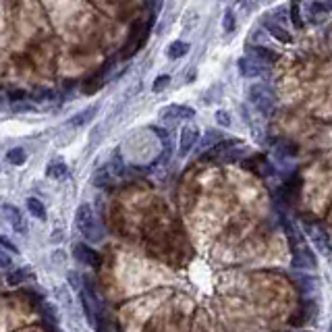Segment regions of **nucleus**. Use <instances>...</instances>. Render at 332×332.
<instances>
[{
  "label": "nucleus",
  "instance_id": "obj_30",
  "mask_svg": "<svg viewBox=\"0 0 332 332\" xmlns=\"http://www.w3.org/2000/svg\"><path fill=\"white\" fill-rule=\"evenodd\" d=\"M0 247H5V249L11 251V253H19V247H17L13 241H9L5 235H0Z\"/></svg>",
  "mask_w": 332,
  "mask_h": 332
},
{
  "label": "nucleus",
  "instance_id": "obj_9",
  "mask_svg": "<svg viewBox=\"0 0 332 332\" xmlns=\"http://www.w3.org/2000/svg\"><path fill=\"white\" fill-rule=\"evenodd\" d=\"M262 27H264V31H268L274 40H279V42H283V44H291V42H293L291 31H287V27H283L281 21L272 19L270 15H264V17H262Z\"/></svg>",
  "mask_w": 332,
  "mask_h": 332
},
{
  "label": "nucleus",
  "instance_id": "obj_27",
  "mask_svg": "<svg viewBox=\"0 0 332 332\" xmlns=\"http://www.w3.org/2000/svg\"><path fill=\"white\" fill-rule=\"evenodd\" d=\"M67 281H69V285H71V289H73V291H77V293H79V291L83 289V276H81L79 272H73V270H71V272H67Z\"/></svg>",
  "mask_w": 332,
  "mask_h": 332
},
{
  "label": "nucleus",
  "instance_id": "obj_24",
  "mask_svg": "<svg viewBox=\"0 0 332 332\" xmlns=\"http://www.w3.org/2000/svg\"><path fill=\"white\" fill-rule=\"evenodd\" d=\"M237 7L243 15H253L260 9V0H237Z\"/></svg>",
  "mask_w": 332,
  "mask_h": 332
},
{
  "label": "nucleus",
  "instance_id": "obj_6",
  "mask_svg": "<svg viewBox=\"0 0 332 332\" xmlns=\"http://www.w3.org/2000/svg\"><path fill=\"white\" fill-rule=\"evenodd\" d=\"M291 266L293 268H303V270H313L318 266V257L316 253L305 245V243H299L295 249H293V260H291Z\"/></svg>",
  "mask_w": 332,
  "mask_h": 332
},
{
  "label": "nucleus",
  "instance_id": "obj_34",
  "mask_svg": "<svg viewBox=\"0 0 332 332\" xmlns=\"http://www.w3.org/2000/svg\"><path fill=\"white\" fill-rule=\"evenodd\" d=\"M3 104H5V96L0 94V108H3Z\"/></svg>",
  "mask_w": 332,
  "mask_h": 332
},
{
  "label": "nucleus",
  "instance_id": "obj_19",
  "mask_svg": "<svg viewBox=\"0 0 332 332\" xmlns=\"http://www.w3.org/2000/svg\"><path fill=\"white\" fill-rule=\"evenodd\" d=\"M239 143H241L239 139H223V141H218V143H216V145L212 147V152H214L212 156H214V158L218 160V158L223 156L225 152H229L231 147H235V145H239Z\"/></svg>",
  "mask_w": 332,
  "mask_h": 332
},
{
  "label": "nucleus",
  "instance_id": "obj_23",
  "mask_svg": "<svg viewBox=\"0 0 332 332\" xmlns=\"http://www.w3.org/2000/svg\"><path fill=\"white\" fill-rule=\"evenodd\" d=\"M11 110H13V113H35V104L33 102H27V100H17V102H13L11 104Z\"/></svg>",
  "mask_w": 332,
  "mask_h": 332
},
{
  "label": "nucleus",
  "instance_id": "obj_32",
  "mask_svg": "<svg viewBox=\"0 0 332 332\" xmlns=\"http://www.w3.org/2000/svg\"><path fill=\"white\" fill-rule=\"evenodd\" d=\"M9 98H11V102H17V100H27L29 94L23 89H13V91H9Z\"/></svg>",
  "mask_w": 332,
  "mask_h": 332
},
{
  "label": "nucleus",
  "instance_id": "obj_35",
  "mask_svg": "<svg viewBox=\"0 0 332 332\" xmlns=\"http://www.w3.org/2000/svg\"><path fill=\"white\" fill-rule=\"evenodd\" d=\"M328 330H330V332H332V322H330V324H328Z\"/></svg>",
  "mask_w": 332,
  "mask_h": 332
},
{
  "label": "nucleus",
  "instance_id": "obj_31",
  "mask_svg": "<svg viewBox=\"0 0 332 332\" xmlns=\"http://www.w3.org/2000/svg\"><path fill=\"white\" fill-rule=\"evenodd\" d=\"M0 268H13V260L7 255L5 247H0Z\"/></svg>",
  "mask_w": 332,
  "mask_h": 332
},
{
  "label": "nucleus",
  "instance_id": "obj_10",
  "mask_svg": "<svg viewBox=\"0 0 332 332\" xmlns=\"http://www.w3.org/2000/svg\"><path fill=\"white\" fill-rule=\"evenodd\" d=\"M0 212L5 214V218L9 220V225L13 227V231H17L19 235H25L27 233V223H25V218L21 214V210L13 204H3L0 206Z\"/></svg>",
  "mask_w": 332,
  "mask_h": 332
},
{
  "label": "nucleus",
  "instance_id": "obj_7",
  "mask_svg": "<svg viewBox=\"0 0 332 332\" xmlns=\"http://www.w3.org/2000/svg\"><path fill=\"white\" fill-rule=\"evenodd\" d=\"M73 255H75V260H77L79 264H83V266H89V268H100V266H102L100 253H98L94 247H89L87 243H75V245H73Z\"/></svg>",
  "mask_w": 332,
  "mask_h": 332
},
{
  "label": "nucleus",
  "instance_id": "obj_29",
  "mask_svg": "<svg viewBox=\"0 0 332 332\" xmlns=\"http://www.w3.org/2000/svg\"><path fill=\"white\" fill-rule=\"evenodd\" d=\"M108 183H110V175H108L106 169H102V171L94 177V185H96V187H106Z\"/></svg>",
  "mask_w": 332,
  "mask_h": 332
},
{
  "label": "nucleus",
  "instance_id": "obj_17",
  "mask_svg": "<svg viewBox=\"0 0 332 332\" xmlns=\"http://www.w3.org/2000/svg\"><path fill=\"white\" fill-rule=\"evenodd\" d=\"M46 177L50 179H67L69 177V166L65 162H52L46 169Z\"/></svg>",
  "mask_w": 332,
  "mask_h": 332
},
{
  "label": "nucleus",
  "instance_id": "obj_28",
  "mask_svg": "<svg viewBox=\"0 0 332 332\" xmlns=\"http://www.w3.org/2000/svg\"><path fill=\"white\" fill-rule=\"evenodd\" d=\"M42 318L46 320V322H54V324H57L59 322V316H57V307H54V305H50V303H44L42 305Z\"/></svg>",
  "mask_w": 332,
  "mask_h": 332
},
{
  "label": "nucleus",
  "instance_id": "obj_18",
  "mask_svg": "<svg viewBox=\"0 0 332 332\" xmlns=\"http://www.w3.org/2000/svg\"><path fill=\"white\" fill-rule=\"evenodd\" d=\"M27 210H29V214H31L33 218L42 220V223H46V220H48L46 208H44V204H42L38 197H27Z\"/></svg>",
  "mask_w": 332,
  "mask_h": 332
},
{
  "label": "nucleus",
  "instance_id": "obj_15",
  "mask_svg": "<svg viewBox=\"0 0 332 332\" xmlns=\"http://www.w3.org/2000/svg\"><path fill=\"white\" fill-rule=\"evenodd\" d=\"M187 52H189V44L183 42V40H175V42L169 44V48H166V57H169L171 61H179Z\"/></svg>",
  "mask_w": 332,
  "mask_h": 332
},
{
  "label": "nucleus",
  "instance_id": "obj_3",
  "mask_svg": "<svg viewBox=\"0 0 332 332\" xmlns=\"http://www.w3.org/2000/svg\"><path fill=\"white\" fill-rule=\"evenodd\" d=\"M303 229L309 235V241L316 247V251H320V255L328 257L332 253V241H330L328 231L320 223H303Z\"/></svg>",
  "mask_w": 332,
  "mask_h": 332
},
{
  "label": "nucleus",
  "instance_id": "obj_4",
  "mask_svg": "<svg viewBox=\"0 0 332 332\" xmlns=\"http://www.w3.org/2000/svg\"><path fill=\"white\" fill-rule=\"evenodd\" d=\"M158 117H160L166 125H169V123L175 125V123H179V121H191V119H195V108L185 106V104H169V106L160 108Z\"/></svg>",
  "mask_w": 332,
  "mask_h": 332
},
{
  "label": "nucleus",
  "instance_id": "obj_11",
  "mask_svg": "<svg viewBox=\"0 0 332 332\" xmlns=\"http://www.w3.org/2000/svg\"><path fill=\"white\" fill-rule=\"evenodd\" d=\"M295 283L303 291V295H313L320 289V279H318V276H313V274H305V272L303 274H295Z\"/></svg>",
  "mask_w": 332,
  "mask_h": 332
},
{
  "label": "nucleus",
  "instance_id": "obj_13",
  "mask_svg": "<svg viewBox=\"0 0 332 332\" xmlns=\"http://www.w3.org/2000/svg\"><path fill=\"white\" fill-rule=\"evenodd\" d=\"M225 139V133H223V127H210V129H206L204 131V139H201V143H199V152H208V150H212L218 141H223Z\"/></svg>",
  "mask_w": 332,
  "mask_h": 332
},
{
  "label": "nucleus",
  "instance_id": "obj_1",
  "mask_svg": "<svg viewBox=\"0 0 332 332\" xmlns=\"http://www.w3.org/2000/svg\"><path fill=\"white\" fill-rule=\"evenodd\" d=\"M75 225L79 229V233L89 241V243H100L104 239V229L98 223V218L91 210L89 204H81L75 212Z\"/></svg>",
  "mask_w": 332,
  "mask_h": 332
},
{
  "label": "nucleus",
  "instance_id": "obj_36",
  "mask_svg": "<svg viewBox=\"0 0 332 332\" xmlns=\"http://www.w3.org/2000/svg\"><path fill=\"white\" fill-rule=\"evenodd\" d=\"M264 3H274V0H264Z\"/></svg>",
  "mask_w": 332,
  "mask_h": 332
},
{
  "label": "nucleus",
  "instance_id": "obj_5",
  "mask_svg": "<svg viewBox=\"0 0 332 332\" xmlns=\"http://www.w3.org/2000/svg\"><path fill=\"white\" fill-rule=\"evenodd\" d=\"M237 69H239L241 77H245V79H257V77H262L266 73L268 65L262 63V61H257L255 57H251V54H247V57H241L237 61Z\"/></svg>",
  "mask_w": 332,
  "mask_h": 332
},
{
  "label": "nucleus",
  "instance_id": "obj_22",
  "mask_svg": "<svg viewBox=\"0 0 332 332\" xmlns=\"http://www.w3.org/2000/svg\"><path fill=\"white\" fill-rule=\"evenodd\" d=\"M214 119H216L218 127H223V129H231L233 127V117H231L229 110H216Z\"/></svg>",
  "mask_w": 332,
  "mask_h": 332
},
{
  "label": "nucleus",
  "instance_id": "obj_25",
  "mask_svg": "<svg viewBox=\"0 0 332 332\" xmlns=\"http://www.w3.org/2000/svg\"><path fill=\"white\" fill-rule=\"evenodd\" d=\"M171 81H173V77H171V75H160V77H156V79H154V83H152V91H154V94L164 91L166 87L171 85Z\"/></svg>",
  "mask_w": 332,
  "mask_h": 332
},
{
  "label": "nucleus",
  "instance_id": "obj_20",
  "mask_svg": "<svg viewBox=\"0 0 332 332\" xmlns=\"http://www.w3.org/2000/svg\"><path fill=\"white\" fill-rule=\"evenodd\" d=\"M223 29H225V33L237 31V15H235L233 9H227L225 11V15H223Z\"/></svg>",
  "mask_w": 332,
  "mask_h": 332
},
{
  "label": "nucleus",
  "instance_id": "obj_37",
  "mask_svg": "<svg viewBox=\"0 0 332 332\" xmlns=\"http://www.w3.org/2000/svg\"><path fill=\"white\" fill-rule=\"evenodd\" d=\"M220 3H227V0H220Z\"/></svg>",
  "mask_w": 332,
  "mask_h": 332
},
{
  "label": "nucleus",
  "instance_id": "obj_21",
  "mask_svg": "<svg viewBox=\"0 0 332 332\" xmlns=\"http://www.w3.org/2000/svg\"><path fill=\"white\" fill-rule=\"evenodd\" d=\"M7 160H9L11 164H15V166H21V164H25L27 154H25L23 147H13V150L7 152Z\"/></svg>",
  "mask_w": 332,
  "mask_h": 332
},
{
  "label": "nucleus",
  "instance_id": "obj_8",
  "mask_svg": "<svg viewBox=\"0 0 332 332\" xmlns=\"http://www.w3.org/2000/svg\"><path fill=\"white\" fill-rule=\"evenodd\" d=\"M199 137H201L199 127L187 123V125L181 129V135H179V154H181V156H187V154L195 147V143L199 141Z\"/></svg>",
  "mask_w": 332,
  "mask_h": 332
},
{
  "label": "nucleus",
  "instance_id": "obj_2",
  "mask_svg": "<svg viewBox=\"0 0 332 332\" xmlns=\"http://www.w3.org/2000/svg\"><path fill=\"white\" fill-rule=\"evenodd\" d=\"M247 100L251 102V106L257 110L260 115L264 117H270L272 110L276 106V94L270 85L266 83H255V85H249L247 89Z\"/></svg>",
  "mask_w": 332,
  "mask_h": 332
},
{
  "label": "nucleus",
  "instance_id": "obj_12",
  "mask_svg": "<svg viewBox=\"0 0 332 332\" xmlns=\"http://www.w3.org/2000/svg\"><path fill=\"white\" fill-rule=\"evenodd\" d=\"M251 57H255L257 61H262L266 65H274L276 61L281 59V54L276 50H272V48H268V46H264V44H255L251 48Z\"/></svg>",
  "mask_w": 332,
  "mask_h": 332
},
{
  "label": "nucleus",
  "instance_id": "obj_14",
  "mask_svg": "<svg viewBox=\"0 0 332 332\" xmlns=\"http://www.w3.org/2000/svg\"><path fill=\"white\" fill-rule=\"evenodd\" d=\"M33 279V274L29 270V266H23V268H17V270H11L7 274V285L9 287H19V285H25V281Z\"/></svg>",
  "mask_w": 332,
  "mask_h": 332
},
{
  "label": "nucleus",
  "instance_id": "obj_26",
  "mask_svg": "<svg viewBox=\"0 0 332 332\" xmlns=\"http://www.w3.org/2000/svg\"><path fill=\"white\" fill-rule=\"evenodd\" d=\"M289 19L293 21V25L297 29L303 27V19H301V9H299V3H291V9H289Z\"/></svg>",
  "mask_w": 332,
  "mask_h": 332
},
{
  "label": "nucleus",
  "instance_id": "obj_16",
  "mask_svg": "<svg viewBox=\"0 0 332 332\" xmlns=\"http://www.w3.org/2000/svg\"><path fill=\"white\" fill-rule=\"evenodd\" d=\"M96 113H98V106H87L85 110H81V113H77V115L71 117L69 125L71 127H83V125H87L96 117Z\"/></svg>",
  "mask_w": 332,
  "mask_h": 332
},
{
  "label": "nucleus",
  "instance_id": "obj_33",
  "mask_svg": "<svg viewBox=\"0 0 332 332\" xmlns=\"http://www.w3.org/2000/svg\"><path fill=\"white\" fill-rule=\"evenodd\" d=\"M150 129H152V131H154V133H156V135H158V137H160L162 141H166V139H169V131H164V129H160V127H154V125H152Z\"/></svg>",
  "mask_w": 332,
  "mask_h": 332
}]
</instances>
